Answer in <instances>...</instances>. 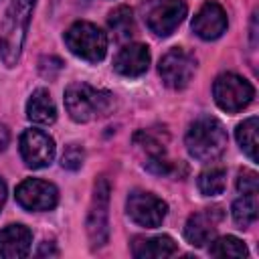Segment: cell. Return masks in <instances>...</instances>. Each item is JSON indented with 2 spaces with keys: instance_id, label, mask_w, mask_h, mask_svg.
Wrapping results in <instances>:
<instances>
[{
  "instance_id": "14",
  "label": "cell",
  "mask_w": 259,
  "mask_h": 259,
  "mask_svg": "<svg viewBox=\"0 0 259 259\" xmlns=\"http://www.w3.org/2000/svg\"><path fill=\"white\" fill-rule=\"evenodd\" d=\"M113 67L123 77H140V75H144L148 71V67H150V51H148V47L140 45V42L125 45L115 55Z\"/></svg>"
},
{
  "instance_id": "27",
  "label": "cell",
  "mask_w": 259,
  "mask_h": 259,
  "mask_svg": "<svg viewBox=\"0 0 259 259\" xmlns=\"http://www.w3.org/2000/svg\"><path fill=\"white\" fill-rule=\"evenodd\" d=\"M4 202H6V182L0 178V210H2Z\"/></svg>"
},
{
  "instance_id": "26",
  "label": "cell",
  "mask_w": 259,
  "mask_h": 259,
  "mask_svg": "<svg viewBox=\"0 0 259 259\" xmlns=\"http://www.w3.org/2000/svg\"><path fill=\"white\" fill-rule=\"evenodd\" d=\"M38 257H42V255H57V249H55V245L53 243H49V241H45L42 243V247L38 249V253H36Z\"/></svg>"
},
{
  "instance_id": "25",
  "label": "cell",
  "mask_w": 259,
  "mask_h": 259,
  "mask_svg": "<svg viewBox=\"0 0 259 259\" xmlns=\"http://www.w3.org/2000/svg\"><path fill=\"white\" fill-rule=\"evenodd\" d=\"M10 144V130L6 123H0V152H4Z\"/></svg>"
},
{
  "instance_id": "16",
  "label": "cell",
  "mask_w": 259,
  "mask_h": 259,
  "mask_svg": "<svg viewBox=\"0 0 259 259\" xmlns=\"http://www.w3.org/2000/svg\"><path fill=\"white\" fill-rule=\"evenodd\" d=\"M132 253L138 259H164L176 253V241L168 235H158L150 239H136Z\"/></svg>"
},
{
  "instance_id": "20",
  "label": "cell",
  "mask_w": 259,
  "mask_h": 259,
  "mask_svg": "<svg viewBox=\"0 0 259 259\" xmlns=\"http://www.w3.org/2000/svg\"><path fill=\"white\" fill-rule=\"evenodd\" d=\"M107 24L117 40H130L136 26H134V14L127 6H117L113 12H109Z\"/></svg>"
},
{
  "instance_id": "24",
  "label": "cell",
  "mask_w": 259,
  "mask_h": 259,
  "mask_svg": "<svg viewBox=\"0 0 259 259\" xmlns=\"http://www.w3.org/2000/svg\"><path fill=\"white\" fill-rule=\"evenodd\" d=\"M259 180L253 170H241L237 176V190L241 194H257Z\"/></svg>"
},
{
  "instance_id": "3",
  "label": "cell",
  "mask_w": 259,
  "mask_h": 259,
  "mask_svg": "<svg viewBox=\"0 0 259 259\" xmlns=\"http://www.w3.org/2000/svg\"><path fill=\"white\" fill-rule=\"evenodd\" d=\"M184 144L188 154L198 162H214L227 150V132L214 117H198L190 123Z\"/></svg>"
},
{
  "instance_id": "23",
  "label": "cell",
  "mask_w": 259,
  "mask_h": 259,
  "mask_svg": "<svg viewBox=\"0 0 259 259\" xmlns=\"http://www.w3.org/2000/svg\"><path fill=\"white\" fill-rule=\"evenodd\" d=\"M83 160H85V152L81 146L77 144H69L61 156V166L67 168V170H79L83 166Z\"/></svg>"
},
{
  "instance_id": "21",
  "label": "cell",
  "mask_w": 259,
  "mask_h": 259,
  "mask_svg": "<svg viewBox=\"0 0 259 259\" xmlns=\"http://www.w3.org/2000/svg\"><path fill=\"white\" fill-rule=\"evenodd\" d=\"M227 188V170L221 166H212L198 176V190L204 196H219Z\"/></svg>"
},
{
  "instance_id": "22",
  "label": "cell",
  "mask_w": 259,
  "mask_h": 259,
  "mask_svg": "<svg viewBox=\"0 0 259 259\" xmlns=\"http://www.w3.org/2000/svg\"><path fill=\"white\" fill-rule=\"evenodd\" d=\"M210 255L212 257H247L249 251L245 247V243L233 235H225L219 239L210 241Z\"/></svg>"
},
{
  "instance_id": "1",
  "label": "cell",
  "mask_w": 259,
  "mask_h": 259,
  "mask_svg": "<svg viewBox=\"0 0 259 259\" xmlns=\"http://www.w3.org/2000/svg\"><path fill=\"white\" fill-rule=\"evenodd\" d=\"M34 4L36 0H10L6 8L0 24V59L6 67H14L20 59Z\"/></svg>"
},
{
  "instance_id": "5",
  "label": "cell",
  "mask_w": 259,
  "mask_h": 259,
  "mask_svg": "<svg viewBox=\"0 0 259 259\" xmlns=\"http://www.w3.org/2000/svg\"><path fill=\"white\" fill-rule=\"evenodd\" d=\"M212 95H214L217 105L223 111L237 113V111L245 109L253 101L255 89L245 77L235 75V73H223V75H219L214 79Z\"/></svg>"
},
{
  "instance_id": "6",
  "label": "cell",
  "mask_w": 259,
  "mask_h": 259,
  "mask_svg": "<svg viewBox=\"0 0 259 259\" xmlns=\"http://www.w3.org/2000/svg\"><path fill=\"white\" fill-rule=\"evenodd\" d=\"M109 182L105 176H99L93 186L91 206L87 214V235L91 247H103L109 237Z\"/></svg>"
},
{
  "instance_id": "17",
  "label": "cell",
  "mask_w": 259,
  "mask_h": 259,
  "mask_svg": "<svg viewBox=\"0 0 259 259\" xmlns=\"http://www.w3.org/2000/svg\"><path fill=\"white\" fill-rule=\"evenodd\" d=\"M26 117L40 125H51L57 119V107L47 89H36L28 97L26 103Z\"/></svg>"
},
{
  "instance_id": "18",
  "label": "cell",
  "mask_w": 259,
  "mask_h": 259,
  "mask_svg": "<svg viewBox=\"0 0 259 259\" xmlns=\"http://www.w3.org/2000/svg\"><path fill=\"white\" fill-rule=\"evenodd\" d=\"M257 210H259L257 194H241V198H237L233 202V208H231L233 221L239 229L251 227L257 221Z\"/></svg>"
},
{
  "instance_id": "19",
  "label": "cell",
  "mask_w": 259,
  "mask_h": 259,
  "mask_svg": "<svg viewBox=\"0 0 259 259\" xmlns=\"http://www.w3.org/2000/svg\"><path fill=\"white\" fill-rule=\"evenodd\" d=\"M257 130H259V119L253 115V117H247L243 123H239L235 132L241 150L253 162H257Z\"/></svg>"
},
{
  "instance_id": "8",
  "label": "cell",
  "mask_w": 259,
  "mask_h": 259,
  "mask_svg": "<svg viewBox=\"0 0 259 259\" xmlns=\"http://www.w3.org/2000/svg\"><path fill=\"white\" fill-rule=\"evenodd\" d=\"M194 71H196V59L182 47L170 49L160 59V65H158V73L164 85L176 91L188 87V83L194 77Z\"/></svg>"
},
{
  "instance_id": "9",
  "label": "cell",
  "mask_w": 259,
  "mask_h": 259,
  "mask_svg": "<svg viewBox=\"0 0 259 259\" xmlns=\"http://www.w3.org/2000/svg\"><path fill=\"white\" fill-rule=\"evenodd\" d=\"M125 208L130 219L146 229L160 227L168 212V204L160 196L146 190H132L125 200Z\"/></svg>"
},
{
  "instance_id": "13",
  "label": "cell",
  "mask_w": 259,
  "mask_h": 259,
  "mask_svg": "<svg viewBox=\"0 0 259 259\" xmlns=\"http://www.w3.org/2000/svg\"><path fill=\"white\" fill-rule=\"evenodd\" d=\"M221 208H204L188 217L184 225V237L194 247H204L217 237V223L221 221Z\"/></svg>"
},
{
  "instance_id": "2",
  "label": "cell",
  "mask_w": 259,
  "mask_h": 259,
  "mask_svg": "<svg viewBox=\"0 0 259 259\" xmlns=\"http://www.w3.org/2000/svg\"><path fill=\"white\" fill-rule=\"evenodd\" d=\"M115 95L97 89L89 83H71L65 89V107L73 121L85 123L97 117H105L113 109Z\"/></svg>"
},
{
  "instance_id": "15",
  "label": "cell",
  "mask_w": 259,
  "mask_h": 259,
  "mask_svg": "<svg viewBox=\"0 0 259 259\" xmlns=\"http://www.w3.org/2000/svg\"><path fill=\"white\" fill-rule=\"evenodd\" d=\"M32 245V233L24 225H8L0 231V257L20 259L26 257Z\"/></svg>"
},
{
  "instance_id": "4",
  "label": "cell",
  "mask_w": 259,
  "mask_h": 259,
  "mask_svg": "<svg viewBox=\"0 0 259 259\" xmlns=\"http://www.w3.org/2000/svg\"><path fill=\"white\" fill-rule=\"evenodd\" d=\"M65 42L75 57L89 63H99L107 53L105 32L97 24L85 20H79L69 26V30L65 32Z\"/></svg>"
},
{
  "instance_id": "10",
  "label": "cell",
  "mask_w": 259,
  "mask_h": 259,
  "mask_svg": "<svg viewBox=\"0 0 259 259\" xmlns=\"http://www.w3.org/2000/svg\"><path fill=\"white\" fill-rule=\"evenodd\" d=\"M16 202L26 210H53L59 202V190L53 182L26 178L16 188Z\"/></svg>"
},
{
  "instance_id": "7",
  "label": "cell",
  "mask_w": 259,
  "mask_h": 259,
  "mask_svg": "<svg viewBox=\"0 0 259 259\" xmlns=\"http://www.w3.org/2000/svg\"><path fill=\"white\" fill-rule=\"evenodd\" d=\"M186 16L184 0H148L144 4V18L156 36H170Z\"/></svg>"
},
{
  "instance_id": "12",
  "label": "cell",
  "mask_w": 259,
  "mask_h": 259,
  "mask_svg": "<svg viewBox=\"0 0 259 259\" xmlns=\"http://www.w3.org/2000/svg\"><path fill=\"white\" fill-rule=\"evenodd\" d=\"M192 30L202 40H214L227 30V12L219 2H204L192 18Z\"/></svg>"
},
{
  "instance_id": "11",
  "label": "cell",
  "mask_w": 259,
  "mask_h": 259,
  "mask_svg": "<svg viewBox=\"0 0 259 259\" xmlns=\"http://www.w3.org/2000/svg\"><path fill=\"white\" fill-rule=\"evenodd\" d=\"M20 156L32 170L47 168L55 158V142L42 130H24L20 136Z\"/></svg>"
}]
</instances>
